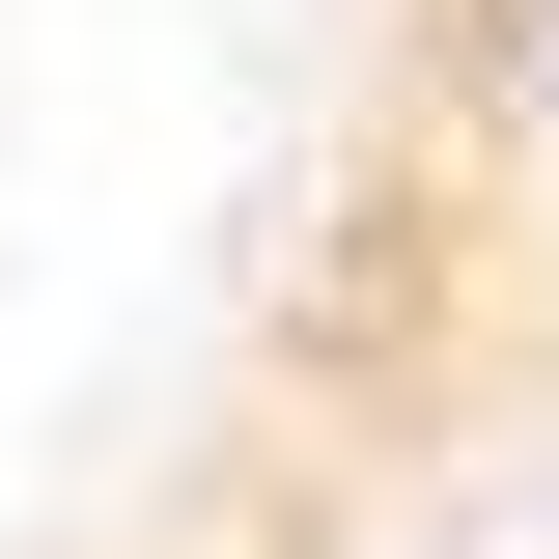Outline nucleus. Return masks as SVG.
<instances>
[{"label": "nucleus", "mask_w": 559, "mask_h": 559, "mask_svg": "<svg viewBox=\"0 0 559 559\" xmlns=\"http://www.w3.org/2000/svg\"><path fill=\"white\" fill-rule=\"evenodd\" d=\"M503 57H532V140H559V0H503Z\"/></svg>", "instance_id": "1"}]
</instances>
